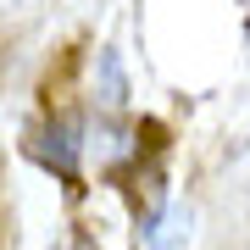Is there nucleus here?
<instances>
[{"mask_svg": "<svg viewBox=\"0 0 250 250\" xmlns=\"http://www.w3.org/2000/svg\"><path fill=\"white\" fill-rule=\"evenodd\" d=\"M78 145H83V139H78V117H56V123L45 128V145H39V156H45L50 167L72 184V178H78Z\"/></svg>", "mask_w": 250, "mask_h": 250, "instance_id": "1", "label": "nucleus"}]
</instances>
